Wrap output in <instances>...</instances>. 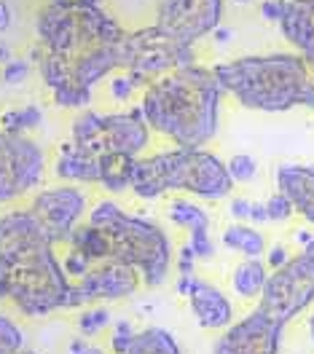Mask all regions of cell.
Returning <instances> with one entry per match:
<instances>
[{
    "label": "cell",
    "mask_w": 314,
    "mask_h": 354,
    "mask_svg": "<svg viewBox=\"0 0 314 354\" xmlns=\"http://www.w3.org/2000/svg\"><path fill=\"white\" fill-rule=\"evenodd\" d=\"M70 247L75 252H81L91 266L94 263H102L111 258V242L105 236V231H100L97 225L91 223H84V225H75L73 234L68 236Z\"/></svg>",
    "instance_id": "ac0fdd59"
},
{
    "label": "cell",
    "mask_w": 314,
    "mask_h": 354,
    "mask_svg": "<svg viewBox=\"0 0 314 354\" xmlns=\"http://www.w3.org/2000/svg\"><path fill=\"white\" fill-rule=\"evenodd\" d=\"M188 301H191V309L196 314L199 325L210 328V330H221L231 325V304L223 292L212 285H207L202 279H194L191 290H188Z\"/></svg>",
    "instance_id": "5bb4252c"
},
{
    "label": "cell",
    "mask_w": 314,
    "mask_h": 354,
    "mask_svg": "<svg viewBox=\"0 0 314 354\" xmlns=\"http://www.w3.org/2000/svg\"><path fill=\"white\" fill-rule=\"evenodd\" d=\"M282 330L285 328H279L264 311L255 309L218 338L215 354H279Z\"/></svg>",
    "instance_id": "8fae6325"
},
{
    "label": "cell",
    "mask_w": 314,
    "mask_h": 354,
    "mask_svg": "<svg viewBox=\"0 0 314 354\" xmlns=\"http://www.w3.org/2000/svg\"><path fill=\"white\" fill-rule=\"evenodd\" d=\"M124 354H180L175 338L161 328H148L142 333H135L129 349Z\"/></svg>",
    "instance_id": "603a6c76"
},
{
    "label": "cell",
    "mask_w": 314,
    "mask_h": 354,
    "mask_svg": "<svg viewBox=\"0 0 314 354\" xmlns=\"http://www.w3.org/2000/svg\"><path fill=\"white\" fill-rule=\"evenodd\" d=\"M51 3L59 8H94V6H100V0H51Z\"/></svg>",
    "instance_id": "74e56055"
},
{
    "label": "cell",
    "mask_w": 314,
    "mask_h": 354,
    "mask_svg": "<svg viewBox=\"0 0 314 354\" xmlns=\"http://www.w3.org/2000/svg\"><path fill=\"white\" fill-rule=\"evenodd\" d=\"M57 175L62 180H78V183H100V156L78 151L73 142L62 148L57 156Z\"/></svg>",
    "instance_id": "e0dca14e"
},
{
    "label": "cell",
    "mask_w": 314,
    "mask_h": 354,
    "mask_svg": "<svg viewBox=\"0 0 314 354\" xmlns=\"http://www.w3.org/2000/svg\"><path fill=\"white\" fill-rule=\"evenodd\" d=\"M140 282H142V274L137 266L102 261L91 266L81 279H75V288L91 304V301H108V298H127L140 288Z\"/></svg>",
    "instance_id": "7c38bea8"
},
{
    "label": "cell",
    "mask_w": 314,
    "mask_h": 354,
    "mask_svg": "<svg viewBox=\"0 0 314 354\" xmlns=\"http://www.w3.org/2000/svg\"><path fill=\"white\" fill-rule=\"evenodd\" d=\"M0 62H11V51L6 46H0Z\"/></svg>",
    "instance_id": "ee69618b"
},
{
    "label": "cell",
    "mask_w": 314,
    "mask_h": 354,
    "mask_svg": "<svg viewBox=\"0 0 314 354\" xmlns=\"http://www.w3.org/2000/svg\"><path fill=\"white\" fill-rule=\"evenodd\" d=\"M86 346H89L86 341H78V338H75V341L70 344V354H84L86 352Z\"/></svg>",
    "instance_id": "b9f144b4"
},
{
    "label": "cell",
    "mask_w": 314,
    "mask_h": 354,
    "mask_svg": "<svg viewBox=\"0 0 314 354\" xmlns=\"http://www.w3.org/2000/svg\"><path fill=\"white\" fill-rule=\"evenodd\" d=\"M250 221H252V223H266V221H269L266 204H250Z\"/></svg>",
    "instance_id": "ab89813d"
},
{
    "label": "cell",
    "mask_w": 314,
    "mask_h": 354,
    "mask_svg": "<svg viewBox=\"0 0 314 354\" xmlns=\"http://www.w3.org/2000/svg\"><path fill=\"white\" fill-rule=\"evenodd\" d=\"M73 145L84 153L102 156V115L94 111H84L73 124Z\"/></svg>",
    "instance_id": "ffe728a7"
},
{
    "label": "cell",
    "mask_w": 314,
    "mask_h": 354,
    "mask_svg": "<svg viewBox=\"0 0 314 354\" xmlns=\"http://www.w3.org/2000/svg\"><path fill=\"white\" fill-rule=\"evenodd\" d=\"M44 115H41V108L35 105H27V108H17V111H6L0 115V132L3 134H24L35 127H41Z\"/></svg>",
    "instance_id": "d4e9b609"
},
{
    "label": "cell",
    "mask_w": 314,
    "mask_h": 354,
    "mask_svg": "<svg viewBox=\"0 0 314 354\" xmlns=\"http://www.w3.org/2000/svg\"><path fill=\"white\" fill-rule=\"evenodd\" d=\"M215 38H218V41H228V38H231V32H228V30H218V27H215Z\"/></svg>",
    "instance_id": "7bdbcfd3"
},
{
    "label": "cell",
    "mask_w": 314,
    "mask_h": 354,
    "mask_svg": "<svg viewBox=\"0 0 314 354\" xmlns=\"http://www.w3.org/2000/svg\"><path fill=\"white\" fill-rule=\"evenodd\" d=\"M309 333H312V338H314V317H312V322H309Z\"/></svg>",
    "instance_id": "bcb514c9"
},
{
    "label": "cell",
    "mask_w": 314,
    "mask_h": 354,
    "mask_svg": "<svg viewBox=\"0 0 314 354\" xmlns=\"http://www.w3.org/2000/svg\"><path fill=\"white\" fill-rule=\"evenodd\" d=\"M188 247L194 250V258H212V255H215L210 231H207V234H194V236L188 239Z\"/></svg>",
    "instance_id": "1f68e13d"
},
{
    "label": "cell",
    "mask_w": 314,
    "mask_h": 354,
    "mask_svg": "<svg viewBox=\"0 0 314 354\" xmlns=\"http://www.w3.org/2000/svg\"><path fill=\"white\" fill-rule=\"evenodd\" d=\"M132 167H135V156L113 153V151L102 153L100 156V185H105L113 194L129 188V183H132Z\"/></svg>",
    "instance_id": "d6986e66"
},
{
    "label": "cell",
    "mask_w": 314,
    "mask_h": 354,
    "mask_svg": "<svg viewBox=\"0 0 314 354\" xmlns=\"http://www.w3.org/2000/svg\"><path fill=\"white\" fill-rule=\"evenodd\" d=\"M212 73L221 88L250 111L285 113L298 105L309 108V81L301 54L245 57L212 67Z\"/></svg>",
    "instance_id": "3957f363"
},
{
    "label": "cell",
    "mask_w": 314,
    "mask_h": 354,
    "mask_svg": "<svg viewBox=\"0 0 314 354\" xmlns=\"http://www.w3.org/2000/svg\"><path fill=\"white\" fill-rule=\"evenodd\" d=\"M258 309L285 328L293 317H298L314 301V236L304 244L298 255L288 258L279 268L266 277V285L261 290Z\"/></svg>",
    "instance_id": "8992f818"
},
{
    "label": "cell",
    "mask_w": 314,
    "mask_h": 354,
    "mask_svg": "<svg viewBox=\"0 0 314 354\" xmlns=\"http://www.w3.org/2000/svg\"><path fill=\"white\" fill-rule=\"evenodd\" d=\"M132 338H135L132 325H129V322H118V325H116V333H113V352L124 354L127 349H129Z\"/></svg>",
    "instance_id": "4dcf8cb0"
},
{
    "label": "cell",
    "mask_w": 314,
    "mask_h": 354,
    "mask_svg": "<svg viewBox=\"0 0 314 354\" xmlns=\"http://www.w3.org/2000/svg\"><path fill=\"white\" fill-rule=\"evenodd\" d=\"M234 3H250V0H234Z\"/></svg>",
    "instance_id": "c3c4849f"
},
{
    "label": "cell",
    "mask_w": 314,
    "mask_h": 354,
    "mask_svg": "<svg viewBox=\"0 0 314 354\" xmlns=\"http://www.w3.org/2000/svg\"><path fill=\"white\" fill-rule=\"evenodd\" d=\"M151 127L145 124L142 108H132L127 113H111L102 115V148L105 153H129L135 156L148 145Z\"/></svg>",
    "instance_id": "4fadbf2b"
},
{
    "label": "cell",
    "mask_w": 314,
    "mask_h": 354,
    "mask_svg": "<svg viewBox=\"0 0 314 354\" xmlns=\"http://www.w3.org/2000/svg\"><path fill=\"white\" fill-rule=\"evenodd\" d=\"M194 54L191 46L178 44L172 35H167L158 24L127 32L121 41V67L132 78L135 86H148L156 78L167 75L180 65H191Z\"/></svg>",
    "instance_id": "52a82bcc"
},
{
    "label": "cell",
    "mask_w": 314,
    "mask_h": 354,
    "mask_svg": "<svg viewBox=\"0 0 314 354\" xmlns=\"http://www.w3.org/2000/svg\"><path fill=\"white\" fill-rule=\"evenodd\" d=\"M84 354H102V349H97V346H86V352Z\"/></svg>",
    "instance_id": "f6af8a7d"
},
{
    "label": "cell",
    "mask_w": 314,
    "mask_h": 354,
    "mask_svg": "<svg viewBox=\"0 0 314 354\" xmlns=\"http://www.w3.org/2000/svg\"><path fill=\"white\" fill-rule=\"evenodd\" d=\"M279 194L293 201V209H298L309 223H314V167L285 164L277 172Z\"/></svg>",
    "instance_id": "2e32d148"
},
{
    "label": "cell",
    "mask_w": 314,
    "mask_h": 354,
    "mask_svg": "<svg viewBox=\"0 0 314 354\" xmlns=\"http://www.w3.org/2000/svg\"><path fill=\"white\" fill-rule=\"evenodd\" d=\"M169 221L175 223V225H180V228H185L188 236H194V234H207V231H210V218H207V212H204L202 207L191 204V201H175V204L169 207Z\"/></svg>",
    "instance_id": "cb8c5ba5"
},
{
    "label": "cell",
    "mask_w": 314,
    "mask_h": 354,
    "mask_svg": "<svg viewBox=\"0 0 314 354\" xmlns=\"http://www.w3.org/2000/svg\"><path fill=\"white\" fill-rule=\"evenodd\" d=\"M266 277H269L266 266L258 258H247L245 263L237 266V271H234V290L242 298H258L264 285H266Z\"/></svg>",
    "instance_id": "7402d4cb"
},
{
    "label": "cell",
    "mask_w": 314,
    "mask_h": 354,
    "mask_svg": "<svg viewBox=\"0 0 314 354\" xmlns=\"http://www.w3.org/2000/svg\"><path fill=\"white\" fill-rule=\"evenodd\" d=\"M234 180L225 164L204 148H175L135 158L129 188L142 199H156L167 191H188L204 199H223Z\"/></svg>",
    "instance_id": "277c9868"
},
{
    "label": "cell",
    "mask_w": 314,
    "mask_h": 354,
    "mask_svg": "<svg viewBox=\"0 0 314 354\" xmlns=\"http://www.w3.org/2000/svg\"><path fill=\"white\" fill-rule=\"evenodd\" d=\"M19 354H38V352H33V349H22Z\"/></svg>",
    "instance_id": "7dc6e473"
},
{
    "label": "cell",
    "mask_w": 314,
    "mask_h": 354,
    "mask_svg": "<svg viewBox=\"0 0 314 354\" xmlns=\"http://www.w3.org/2000/svg\"><path fill=\"white\" fill-rule=\"evenodd\" d=\"M0 140H3V132H0Z\"/></svg>",
    "instance_id": "681fc988"
},
{
    "label": "cell",
    "mask_w": 314,
    "mask_h": 354,
    "mask_svg": "<svg viewBox=\"0 0 314 354\" xmlns=\"http://www.w3.org/2000/svg\"><path fill=\"white\" fill-rule=\"evenodd\" d=\"M27 75H30V62H24V59H11L3 67V81L6 84H22Z\"/></svg>",
    "instance_id": "f546056e"
},
{
    "label": "cell",
    "mask_w": 314,
    "mask_h": 354,
    "mask_svg": "<svg viewBox=\"0 0 314 354\" xmlns=\"http://www.w3.org/2000/svg\"><path fill=\"white\" fill-rule=\"evenodd\" d=\"M191 271H194V250L183 247V252H180V274H191Z\"/></svg>",
    "instance_id": "f35d334b"
},
{
    "label": "cell",
    "mask_w": 314,
    "mask_h": 354,
    "mask_svg": "<svg viewBox=\"0 0 314 354\" xmlns=\"http://www.w3.org/2000/svg\"><path fill=\"white\" fill-rule=\"evenodd\" d=\"M228 175L234 183H250L255 177V158L247 153H237L228 158Z\"/></svg>",
    "instance_id": "83f0119b"
},
{
    "label": "cell",
    "mask_w": 314,
    "mask_h": 354,
    "mask_svg": "<svg viewBox=\"0 0 314 354\" xmlns=\"http://www.w3.org/2000/svg\"><path fill=\"white\" fill-rule=\"evenodd\" d=\"M288 258H290V255H288V250H285L282 244H274V247L269 250V261H266V263H269L271 268H279Z\"/></svg>",
    "instance_id": "d590c367"
},
{
    "label": "cell",
    "mask_w": 314,
    "mask_h": 354,
    "mask_svg": "<svg viewBox=\"0 0 314 354\" xmlns=\"http://www.w3.org/2000/svg\"><path fill=\"white\" fill-rule=\"evenodd\" d=\"M89 223L105 231L111 242V258L118 263L137 266L142 274V282L158 288L167 279V271L172 263V250L167 234L154 223L127 215L113 201H102L91 209Z\"/></svg>",
    "instance_id": "5b68a950"
},
{
    "label": "cell",
    "mask_w": 314,
    "mask_h": 354,
    "mask_svg": "<svg viewBox=\"0 0 314 354\" xmlns=\"http://www.w3.org/2000/svg\"><path fill=\"white\" fill-rule=\"evenodd\" d=\"M8 27H11V8H8V3L0 0V32H6Z\"/></svg>",
    "instance_id": "60d3db41"
},
{
    "label": "cell",
    "mask_w": 314,
    "mask_h": 354,
    "mask_svg": "<svg viewBox=\"0 0 314 354\" xmlns=\"http://www.w3.org/2000/svg\"><path fill=\"white\" fill-rule=\"evenodd\" d=\"M261 14H264V19L279 22V14H282V3H279V0H264V3H261Z\"/></svg>",
    "instance_id": "e575fe53"
},
{
    "label": "cell",
    "mask_w": 314,
    "mask_h": 354,
    "mask_svg": "<svg viewBox=\"0 0 314 354\" xmlns=\"http://www.w3.org/2000/svg\"><path fill=\"white\" fill-rule=\"evenodd\" d=\"M84 209H86L84 194L78 188H70V185L41 191L30 207L33 218L41 223V228L51 236L54 244L68 242L73 228L84 218Z\"/></svg>",
    "instance_id": "30bf717a"
},
{
    "label": "cell",
    "mask_w": 314,
    "mask_h": 354,
    "mask_svg": "<svg viewBox=\"0 0 314 354\" xmlns=\"http://www.w3.org/2000/svg\"><path fill=\"white\" fill-rule=\"evenodd\" d=\"M221 94L215 73L191 62L148 84L140 108L145 124L178 148H202L218 129Z\"/></svg>",
    "instance_id": "7a4b0ae2"
},
{
    "label": "cell",
    "mask_w": 314,
    "mask_h": 354,
    "mask_svg": "<svg viewBox=\"0 0 314 354\" xmlns=\"http://www.w3.org/2000/svg\"><path fill=\"white\" fill-rule=\"evenodd\" d=\"M0 298L27 317L89 304L62 271L51 236L30 209L0 218Z\"/></svg>",
    "instance_id": "6da1fadb"
},
{
    "label": "cell",
    "mask_w": 314,
    "mask_h": 354,
    "mask_svg": "<svg viewBox=\"0 0 314 354\" xmlns=\"http://www.w3.org/2000/svg\"><path fill=\"white\" fill-rule=\"evenodd\" d=\"M44 177V151L24 134H3L0 140V201L33 191Z\"/></svg>",
    "instance_id": "ba28073f"
},
{
    "label": "cell",
    "mask_w": 314,
    "mask_h": 354,
    "mask_svg": "<svg viewBox=\"0 0 314 354\" xmlns=\"http://www.w3.org/2000/svg\"><path fill=\"white\" fill-rule=\"evenodd\" d=\"M223 244L228 250H237L247 258H261L266 250V239L261 231L250 225H228L223 231Z\"/></svg>",
    "instance_id": "44dd1931"
},
{
    "label": "cell",
    "mask_w": 314,
    "mask_h": 354,
    "mask_svg": "<svg viewBox=\"0 0 314 354\" xmlns=\"http://www.w3.org/2000/svg\"><path fill=\"white\" fill-rule=\"evenodd\" d=\"M266 212H269V221H288L293 215V201L285 196V194H274L269 201H266Z\"/></svg>",
    "instance_id": "f1b7e54d"
},
{
    "label": "cell",
    "mask_w": 314,
    "mask_h": 354,
    "mask_svg": "<svg viewBox=\"0 0 314 354\" xmlns=\"http://www.w3.org/2000/svg\"><path fill=\"white\" fill-rule=\"evenodd\" d=\"M24 349V335L22 330L0 314V354H19Z\"/></svg>",
    "instance_id": "484cf974"
},
{
    "label": "cell",
    "mask_w": 314,
    "mask_h": 354,
    "mask_svg": "<svg viewBox=\"0 0 314 354\" xmlns=\"http://www.w3.org/2000/svg\"><path fill=\"white\" fill-rule=\"evenodd\" d=\"M111 325V311L108 309H89L81 314V319H78V330L81 335H97V333H102L105 328Z\"/></svg>",
    "instance_id": "4316f807"
},
{
    "label": "cell",
    "mask_w": 314,
    "mask_h": 354,
    "mask_svg": "<svg viewBox=\"0 0 314 354\" xmlns=\"http://www.w3.org/2000/svg\"><path fill=\"white\" fill-rule=\"evenodd\" d=\"M282 14L279 27L288 44L298 48V54L314 51V0H279Z\"/></svg>",
    "instance_id": "9a60e30c"
},
{
    "label": "cell",
    "mask_w": 314,
    "mask_h": 354,
    "mask_svg": "<svg viewBox=\"0 0 314 354\" xmlns=\"http://www.w3.org/2000/svg\"><path fill=\"white\" fill-rule=\"evenodd\" d=\"M132 88H137V86L132 84V78L124 73V75H118V78L113 81V97H116V100H127V97L132 94Z\"/></svg>",
    "instance_id": "d6a6232c"
},
{
    "label": "cell",
    "mask_w": 314,
    "mask_h": 354,
    "mask_svg": "<svg viewBox=\"0 0 314 354\" xmlns=\"http://www.w3.org/2000/svg\"><path fill=\"white\" fill-rule=\"evenodd\" d=\"M250 204H252V201L234 199L231 201V215H234V218H239V221H247V218H250Z\"/></svg>",
    "instance_id": "8d00e7d4"
},
{
    "label": "cell",
    "mask_w": 314,
    "mask_h": 354,
    "mask_svg": "<svg viewBox=\"0 0 314 354\" xmlns=\"http://www.w3.org/2000/svg\"><path fill=\"white\" fill-rule=\"evenodd\" d=\"M304 65H306V81H309V108H314V51L301 54Z\"/></svg>",
    "instance_id": "836d02e7"
},
{
    "label": "cell",
    "mask_w": 314,
    "mask_h": 354,
    "mask_svg": "<svg viewBox=\"0 0 314 354\" xmlns=\"http://www.w3.org/2000/svg\"><path fill=\"white\" fill-rule=\"evenodd\" d=\"M223 14V0H161L156 24L178 44L194 46L212 32Z\"/></svg>",
    "instance_id": "9c48e42d"
}]
</instances>
